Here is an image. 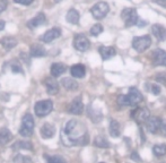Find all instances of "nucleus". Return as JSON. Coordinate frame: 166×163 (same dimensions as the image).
Returning <instances> with one entry per match:
<instances>
[{"mask_svg": "<svg viewBox=\"0 0 166 163\" xmlns=\"http://www.w3.org/2000/svg\"><path fill=\"white\" fill-rule=\"evenodd\" d=\"M62 142L67 146H84L88 144L89 137L85 125L77 120H69L62 133Z\"/></svg>", "mask_w": 166, "mask_h": 163, "instance_id": "nucleus-1", "label": "nucleus"}, {"mask_svg": "<svg viewBox=\"0 0 166 163\" xmlns=\"http://www.w3.org/2000/svg\"><path fill=\"white\" fill-rule=\"evenodd\" d=\"M143 94L137 88H130L127 95H120L117 97V103L122 107H132L143 101Z\"/></svg>", "mask_w": 166, "mask_h": 163, "instance_id": "nucleus-2", "label": "nucleus"}, {"mask_svg": "<svg viewBox=\"0 0 166 163\" xmlns=\"http://www.w3.org/2000/svg\"><path fill=\"white\" fill-rule=\"evenodd\" d=\"M34 127H35V122H34L33 116L29 113H26L23 117V120H22L19 134L24 137H31L34 133Z\"/></svg>", "mask_w": 166, "mask_h": 163, "instance_id": "nucleus-3", "label": "nucleus"}, {"mask_svg": "<svg viewBox=\"0 0 166 163\" xmlns=\"http://www.w3.org/2000/svg\"><path fill=\"white\" fill-rule=\"evenodd\" d=\"M121 17L124 22V25L127 27H131L134 25H137L139 22V16L134 8H124L121 13Z\"/></svg>", "mask_w": 166, "mask_h": 163, "instance_id": "nucleus-4", "label": "nucleus"}, {"mask_svg": "<svg viewBox=\"0 0 166 163\" xmlns=\"http://www.w3.org/2000/svg\"><path fill=\"white\" fill-rule=\"evenodd\" d=\"M53 110V102L51 100H43L36 102L34 105V111L37 117L48 116Z\"/></svg>", "mask_w": 166, "mask_h": 163, "instance_id": "nucleus-5", "label": "nucleus"}, {"mask_svg": "<svg viewBox=\"0 0 166 163\" xmlns=\"http://www.w3.org/2000/svg\"><path fill=\"white\" fill-rule=\"evenodd\" d=\"M151 45V39L149 35H143V36L134 37L132 41V47L137 52H143Z\"/></svg>", "mask_w": 166, "mask_h": 163, "instance_id": "nucleus-6", "label": "nucleus"}, {"mask_svg": "<svg viewBox=\"0 0 166 163\" xmlns=\"http://www.w3.org/2000/svg\"><path fill=\"white\" fill-rule=\"evenodd\" d=\"M109 10H110V8H109L108 3L104 2V1H101V2H97L92 7L91 13L93 17L96 19H103L109 14Z\"/></svg>", "mask_w": 166, "mask_h": 163, "instance_id": "nucleus-7", "label": "nucleus"}, {"mask_svg": "<svg viewBox=\"0 0 166 163\" xmlns=\"http://www.w3.org/2000/svg\"><path fill=\"white\" fill-rule=\"evenodd\" d=\"M74 47H75L76 50L84 52V51H87L89 49L91 42H89V40L85 36L84 34H77L74 37Z\"/></svg>", "mask_w": 166, "mask_h": 163, "instance_id": "nucleus-8", "label": "nucleus"}, {"mask_svg": "<svg viewBox=\"0 0 166 163\" xmlns=\"http://www.w3.org/2000/svg\"><path fill=\"white\" fill-rule=\"evenodd\" d=\"M131 117H132L138 123H143V122H146L147 120L149 119L150 112H149V110L146 109V108H137V109H134V111L131 112Z\"/></svg>", "mask_w": 166, "mask_h": 163, "instance_id": "nucleus-9", "label": "nucleus"}, {"mask_svg": "<svg viewBox=\"0 0 166 163\" xmlns=\"http://www.w3.org/2000/svg\"><path fill=\"white\" fill-rule=\"evenodd\" d=\"M60 35H61V30L59 27H53L51 30L46 31L45 33L40 37V40L42 41V42H44V43H50V42L57 40Z\"/></svg>", "mask_w": 166, "mask_h": 163, "instance_id": "nucleus-10", "label": "nucleus"}, {"mask_svg": "<svg viewBox=\"0 0 166 163\" xmlns=\"http://www.w3.org/2000/svg\"><path fill=\"white\" fill-rule=\"evenodd\" d=\"M68 111L71 113V114H75V116L82 114L83 111H84V104H83L82 97H76V99H74L72 102L70 103V105H69Z\"/></svg>", "mask_w": 166, "mask_h": 163, "instance_id": "nucleus-11", "label": "nucleus"}, {"mask_svg": "<svg viewBox=\"0 0 166 163\" xmlns=\"http://www.w3.org/2000/svg\"><path fill=\"white\" fill-rule=\"evenodd\" d=\"M160 122H162V119H160L158 117H149V119L146 121L147 130L151 134H157L160 131Z\"/></svg>", "mask_w": 166, "mask_h": 163, "instance_id": "nucleus-12", "label": "nucleus"}, {"mask_svg": "<svg viewBox=\"0 0 166 163\" xmlns=\"http://www.w3.org/2000/svg\"><path fill=\"white\" fill-rule=\"evenodd\" d=\"M43 84L45 85L48 94H50V95H55V94H58L59 84L54 78H52V77H46L45 79H44V82H43Z\"/></svg>", "mask_w": 166, "mask_h": 163, "instance_id": "nucleus-13", "label": "nucleus"}, {"mask_svg": "<svg viewBox=\"0 0 166 163\" xmlns=\"http://www.w3.org/2000/svg\"><path fill=\"white\" fill-rule=\"evenodd\" d=\"M46 23V17L43 13H39L34 18H32L31 20L27 22V27L29 30H33V28H36L37 26H41V25H44Z\"/></svg>", "mask_w": 166, "mask_h": 163, "instance_id": "nucleus-14", "label": "nucleus"}, {"mask_svg": "<svg viewBox=\"0 0 166 163\" xmlns=\"http://www.w3.org/2000/svg\"><path fill=\"white\" fill-rule=\"evenodd\" d=\"M154 63L156 66H165L166 67V51L162 49H156L153 52Z\"/></svg>", "mask_w": 166, "mask_h": 163, "instance_id": "nucleus-15", "label": "nucleus"}, {"mask_svg": "<svg viewBox=\"0 0 166 163\" xmlns=\"http://www.w3.org/2000/svg\"><path fill=\"white\" fill-rule=\"evenodd\" d=\"M151 32H153L154 36L160 42L166 40V30L160 24H154L151 26Z\"/></svg>", "mask_w": 166, "mask_h": 163, "instance_id": "nucleus-16", "label": "nucleus"}, {"mask_svg": "<svg viewBox=\"0 0 166 163\" xmlns=\"http://www.w3.org/2000/svg\"><path fill=\"white\" fill-rule=\"evenodd\" d=\"M66 70H67V66H66L65 63H61V62H54L50 67L51 75H52V77H54V78L55 77L61 76L62 74L66 73Z\"/></svg>", "mask_w": 166, "mask_h": 163, "instance_id": "nucleus-17", "label": "nucleus"}, {"mask_svg": "<svg viewBox=\"0 0 166 163\" xmlns=\"http://www.w3.org/2000/svg\"><path fill=\"white\" fill-rule=\"evenodd\" d=\"M55 134V128L51 125V123L45 122L41 128V136L44 139H49V138H52Z\"/></svg>", "mask_w": 166, "mask_h": 163, "instance_id": "nucleus-18", "label": "nucleus"}, {"mask_svg": "<svg viewBox=\"0 0 166 163\" xmlns=\"http://www.w3.org/2000/svg\"><path fill=\"white\" fill-rule=\"evenodd\" d=\"M100 51V54H101L102 59L103 60H109L111 58H113L115 54H117V51L113 47H105V45H102L98 49Z\"/></svg>", "mask_w": 166, "mask_h": 163, "instance_id": "nucleus-19", "label": "nucleus"}, {"mask_svg": "<svg viewBox=\"0 0 166 163\" xmlns=\"http://www.w3.org/2000/svg\"><path fill=\"white\" fill-rule=\"evenodd\" d=\"M70 73H71V76L75 78H83L86 74V68L82 63H77L70 68Z\"/></svg>", "mask_w": 166, "mask_h": 163, "instance_id": "nucleus-20", "label": "nucleus"}, {"mask_svg": "<svg viewBox=\"0 0 166 163\" xmlns=\"http://www.w3.org/2000/svg\"><path fill=\"white\" fill-rule=\"evenodd\" d=\"M0 44L2 45V48L5 50L9 51L17 45V40L13 36H6L0 40Z\"/></svg>", "mask_w": 166, "mask_h": 163, "instance_id": "nucleus-21", "label": "nucleus"}, {"mask_svg": "<svg viewBox=\"0 0 166 163\" xmlns=\"http://www.w3.org/2000/svg\"><path fill=\"white\" fill-rule=\"evenodd\" d=\"M31 57H34V58H41V57H45L46 56V50L44 49L43 45H40V44H33L31 47V52H29Z\"/></svg>", "mask_w": 166, "mask_h": 163, "instance_id": "nucleus-22", "label": "nucleus"}, {"mask_svg": "<svg viewBox=\"0 0 166 163\" xmlns=\"http://www.w3.org/2000/svg\"><path fill=\"white\" fill-rule=\"evenodd\" d=\"M13 139V134L10 133L9 129L7 128H1L0 129V146H3Z\"/></svg>", "mask_w": 166, "mask_h": 163, "instance_id": "nucleus-23", "label": "nucleus"}, {"mask_svg": "<svg viewBox=\"0 0 166 163\" xmlns=\"http://www.w3.org/2000/svg\"><path fill=\"white\" fill-rule=\"evenodd\" d=\"M109 133L112 137L117 138V137L120 136L121 129H120V123L117 122V120L112 119L110 121V126H109Z\"/></svg>", "mask_w": 166, "mask_h": 163, "instance_id": "nucleus-24", "label": "nucleus"}, {"mask_svg": "<svg viewBox=\"0 0 166 163\" xmlns=\"http://www.w3.org/2000/svg\"><path fill=\"white\" fill-rule=\"evenodd\" d=\"M61 84H62V86L68 91H76L77 88H78V83H77L75 79L70 78V77H65V78H62Z\"/></svg>", "mask_w": 166, "mask_h": 163, "instance_id": "nucleus-25", "label": "nucleus"}, {"mask_svg": "<svg viewBox=\"0 0 166 163\" xmlns=\"http://www.w3.org/2000/svg\"><path fill=\"white\" fill-rule=\"evenodd\" d=\"M66 18H67V22H68V23L76 25V24L79 23V18H80V15H79V13L77 11V10L74 9V8H71V9L68 10V13H67V16H66Z\"/></svg>", "mask_w": 166, "mask_h": 163, "instance_id": "nucleus-26", "label": "nucleus"}, {"mask_svg": "<svg viewBox=\"0 0 166 163\" xmlns=\"http://www.w3.org/2000/svg\"><path fill=\"white\" fill-rule=\"evenodd\" d=\"M88 117L91 118V120L93 122H100L103 118V114L98 109H94V108L89 107V109H87Z\"/></svg>", "mask_w": 166, "mask_h": 163, "instance_id": "nucleus-27", "label": "nucleus"}, {"mask_svg": "<svg viewBox=\"0 0 166 163\" xmlns=\"http://www.w3.org/2000/svg\"><path fill=\"white\" fill-rule=\"evenodd\" d=\"M14 150H27V151H32L33 150V145L31 142H25V140H18L16 143L14 144L13 146Z\"/></svg>", "mask_w": 166, "mask_h": 163, "instance_id": "nucleus-28", "label": "nucleus"}, {"mask_svg": "<svg viewBox=\"0 0 166 163\" xmlns=\"http://www.w3.org/2000/svg\"><path fill=\"white\" fill-rule=\"evenodd\" d=\"M94 145L101 148H109L110 147V143L108 142V139L104 136H96L94 139Z\"/></svg>", "mask_w": 166, "mask_h": 163, "instance_id": "nucleus-29", "label": "nucleus"}, {"mask_svg": "<svg viewBox=\"0 0 166 163\" xmlns=\"http://www.w3.org/2000/svg\"><path fill=\"white\" fill-rule=\"evenodd\" d=\"M153 153L155 157H162L166 154V145L165 144H157L153 147Z\"/></svg>", "mask_w": 166, "mask_h": 163, "instance_id": "nucleus-30", "label": "nucleus"}, {"mask_svg": "<svg viewBox=\"0 0 166 163\" xmlns=\"http://www.w3.org/2000/svg\"><path fill=\"white\" fill-rule=\"evenodd\" d=\"M14 163H33V160L29 157L23 155V154H17L14 157Z\"/></svg>", "mask_w": 166, "mask_h": 163, "instance_id": "nucleus-31", "label": "nucleus"}, {"mask_svg": "<svg viewBox=\"0 0 166 163\" xmlns=\"http://www.w3.org/2000/svg\"><path fill=\"white\" fill-rule=\"evenodd\" d=\"M46 163H67L61 157L52 155V157H46Z\"/></svg>", "mask_w": 166, "mask_h": 163, "instance_id": "nucleus-32", "label": "nucleus"}, {"mask_svg": "<svg viewBox=\"0 0 166 163\" xmlns=\"http://www.w3.org/2000/svg\"><path fill=\"white\" fill-rule=\"evenodd\" d=\"M102 32H103V26H102L101 24H95V25H93V27L91 28V34L92 35H94V36L100 35Z\"/></svg>", "mask_w": 166, "mask_h": 163, "instance_id": "nucleus-33", "label": "nucleus"}, {"mask_svg": "<svg viewBox=\"0 0 166 163\" xmlns=\"http://www.w3.org/2000/svg\"><path fill=\"white\" fill-rule=\"evenodd\" d=\"M11 71L14 74H19V73H23V69H22V66H20L18 62H15L11 65Z\"/></svg>", "mask_w": 166, "mask_h": 163, "instance_id": "nucleus-34", "label": "nucleus"}, {"mask_svg": "<svg viewBox=\"0 0 166 163\" xmlns=\"http://www.w3.org/2000/svg\"><path fill=\"white\" fill-rule=\"evenodd\" d=\"M150 91H151V93L154 94V95H160V87L158 86V85H156V84H153L151 86H150Z\"/></svg>", "mask_w": 166, "mask_h": 163, "instance_id": "nucleus-35", "label": "nucleus"}, {"mask_svg": "<svg viewBox=\"0 0 166 163\" xmlns=\"http://www.w3.org/2000/svg\"><path fill=\"white\" fill-rule=\"evenodd\" d=\"M158 133L162 135V136H166V120H162L160 127V131Z\"/></svg>", "mask_w": 166, "mask_h": 163, "instance_id": "nucleus-36", "label": "nucleus"}, {"mask_svg": "<svg viewBox=\"0 0 166 163\" xmlns=\"http://www.w3.org/2000/svg\"><path fill=\"white\" fill-rule=\"evenodd\" d=\"M8 7V0H0V14L3 13Z\"/></svg>", "mask_w": 166, "mask_h": 163, "instance_id": "nucleus-37", "label": "nucleus"}, {"mask_svg": "<svg viewBox=\"0 0 166 163\" xmlns=\"http://www.w3.org/2000/svg\"><path fill=\"white\" fill-rule=\"evenodd\" d=\"M33 1H34V0H14L15 3H19V5H24V6H28Z\"/></svg>", "mask_w": 166, "mask_h": 163, "instance_id": "nucleus-38", "label": "nucleus"}, {"mask_svg": "<svg viewBox=\"0 0 166 163\" xmlns=\"http://www.w3.org/2000/svg\"><path fill=\"white\" fill-rule=\"evenodd\" d=\"M131 159H132V160H134V161H140L139 155H137V153H136V152H134V153L131 154Z\"/></svg>", "mask_w": 166, "mask_h": 163, "instance_id": "nucleus-39", "label": "nucleus"}, {"mask_svg": "<svg viewBox=\"0 0 166 163\" xmlns=\"http://www.w3.org/2000/svg\"><path fill=\"white\" fill-rule=\"evenodd\" d=\"M5 25H6V24H5V22H3V20H0V32H1V31L5 28Z\"/></svg>", "mask_w": 166, "mask_h": 163, "instance_id": "nucleus-40", "label": "nucleus"}, {"mask_svg": "<svg viewBox=\"0 0 166 163\" xmlns=\"http://www.w3.org/2000/svg\"><path fill=\"white\" fill-rule=\"evenodd\" d=\"M61 0H54V2H60Z\"/></svg>", "mask_w": 166, "mask_h": 163, "instance_id": "nucleus-41", "label": "nucleus"}, {"mask_svg": "<svg viewBox=\"0 0 166 163\" xmlns=\"http://www.w3.org/2000/svg\"><path fill=\"white\" fill-rule=\"evenodd\" d=\"M101 163H104V162H101Z\"/></svg>", "mask_w": 166, "mask_h": 163, "instance_id": "nucleus-42", "label": "nucleus"}]
</instances>
